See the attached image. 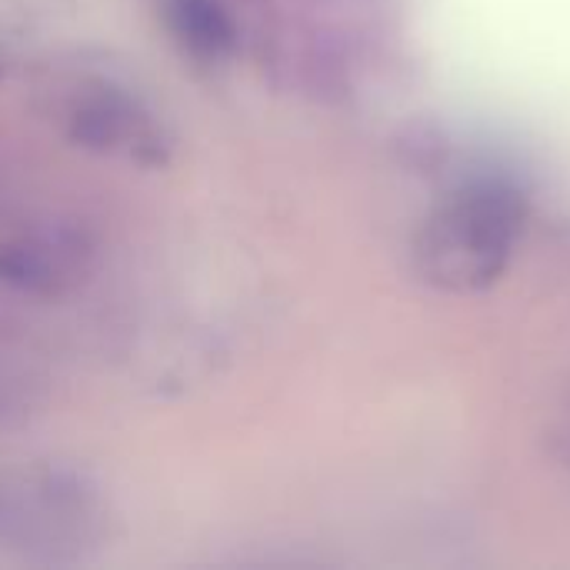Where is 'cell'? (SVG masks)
Returning <instances> with one entry per match:
<instances>
[{"instance_id":"obj_1","label":"cell","mask_w":570,"mask_h":570,"mask_svg":"<svg viewBox=\"0 0 570 570\" xmlns=\"http://www.w3.org/2000/svg\"><path fill=\"white\" fill-rule=\"evenodd\" d=\"M104 504L73 471L30 468L0 478V541L40 558L77 554L100 531Z\"/></svg>"},{"instance_id":"obj_2","label":"cell","mask_w":570,"mask_h":570,"mask_svg":"<svg viewBox=\"0 0 570 570\" xmlns=\"http://www.w3.org/2000/svg\"><path fill=\"white\" fill-rule=\"evenodd\" d=\"M94 240L70 224H33L0 244V281L37 297L77 287L94 267Z\"/></svg>"},{"instance_id":"obj_3","label":"cell","mask_w":570,"mask_h":570,"mask_svg":"<svg viewBox=\"0 0 570 570\" xmlns=\"http://www.w3.org/2000/svg\"><path fill=\"white\" fill-rule=\"evenodd\" d=\"M70 130L77 140L110 154L140 160H157L164 154V134L154 114L114 87L80 90L70 104Z\"/></svg>"},{"instance_id":"obj_4","label":"cell","mask_w":570,"mask_h":570,"mask_svg":"<svg viewBox=\"0 0 570 570\" xmlns=\"http://www.w3.org/2000/svg\"><path fill=\"white\" fill-rule=\"evenodd\" d=\"M170 20L197 53L220 57L234 47V20L220 0H170Z\"/></svg>"},{"instance_id":"obj_5","label":"cell","mask_w":570,"mask_h":570,"mask_svg":"<svg viewBox=\"0 0 570 570\" xmlns=\"http://www.w3.org/2000/svg\"><path fill=\"white\" fill-rule=\"evenodd\" d=\"M37 407H40L37 387L23 374L0 367V434L23 428L37 414Z\"/></svg>"}]
</instances>
